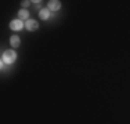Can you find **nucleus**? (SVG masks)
Instances as JSON below:
<instances>
[{
	"label": "nucleus",
	"mask_w": 130,
	"mask_h": 124,
	"mask_svg": "<svg viewBox=\"0 0 130 124\" xmlns=\"http://www.w3.org/2000/svg\"><path fill=\"white\" fill-rule=\"evenodd\" d=\"M22 26H24V24H22L21 19H15V21H13V22L10 24V28L13 30H20V29H22Z\"/></svg>",
	"instance_id": "obj_2"
},
{
	"label": "nucleus",
	"mask_w": 130,
	"mask_h": 124,
	"mask_svg": "<svg viewBox=\"0 0 130 124\" xmlns=\"http://www.w3.org/2000/svg\"><path fill=\"white\" fill-rule=\"evenodd\" d=\"M10 43H11L13 47H20V37H18V36H13L10 39Z\"/></svg>",
	"instance_id": "obj_5"
},
{
	"label": "nucleus",
	"mask_w": 130,
	"mask_h": 124,
	"mask_svg": "<svg viewBox=\"0 0 130 124\" xmlns=\"http://www.w3.org/2000/svg\"><path fill=\"white\" fill-rule=\"evenodd\" d=\"M48 8L53 11L58 10L60 8V2H57V0H51V2H48Z\"/></svg>",
	"instance_id": "obj_4"
},
{
	"label": "nucleus",
	"mask_w": 130,
	"mask_h": 124,
	"mask_svg": "<svg viewBox=\"0 0 130 124\" xmlns=\"http://www.w3.org/2000/svg\"><path fill=\"white\" fill-rule=\"evenodd\" d=\"M18 15H20V19H26L28 18V11L26 10H21Z\"/></svg>",
	"instance_id": "obj_7"
},
{
	"label": "nucleus",
	"mask_w": 130,
	"mask_h": 124,
	"mask_svg": "<svg viewBox=\"0 0 130 124\" xmlns=\"http://www.w3.org/2000/svg\"><path fill=\"white\" fill-rule=\"evenodd\" d=\"M26 29L28 30H36L38 29V22H36V21H33V19H29V21H26Z\"/></svg>",
	"instance_id": "obj_3"
},
{
	"label": "nucleus",
	"mask_w": 130,
	"mask_h": 124,
	"mask_svg": "<svg viewBox=\"0 0 130 124\" xmlns=\"http://www.w3.org/2000/svg\"><path fill=\"white\" fill-rule=\"evenodd\" d=\"M29 6V2H22V7H28Z\"/></svg>",
	"instance_id": "obj_8"
},
{
	"label": "nucleus",
	"mask_w": 130,
	"mask_h": 124,
	"mask_svg": "<svg viewBox=\"0 0 130 124\" xmlns=\"http://www.w3.org/2000/svg\"><path fill=\"white\" fill-rule=\"evenodd\" d=\"M15 52L13 50H7V51H4V54H3V62L4 64H13L14 59H15Z\"/></svg>",
	"instance_id": "obj_1"
},
{
	"label": "nucleus",
	"mask_w": 130,
	"mask_h": 124,
	"mask_svg": "<svg viewBox=\"0 0 130 124\" xmlns=\"http://www.w3.org/2000/svg\"><path fill=\"white\" fill-rule=\"evenodd\" d=\"M40 18H42V19H47V18H48V15H50V11H48V10H46V8H44V10H40Z\"/></svg>",
	"instance_id": "obj_6"
}]
</instances>
